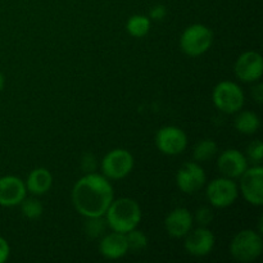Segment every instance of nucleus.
Here are the masks:
<instances>
[{"instance_id": "obj_9", "label": "nucleus", "mask_w": 263, "mask_h": 263, "mask_svg": "<svg viewBox=\"0 0 263 263\" xmlns=\"http://www.w3.org/2000/svg\"><path fill=\"white\" fill-rule=\"evenodd\" d=\"M240 189L244 199L252 205L263 204V167L253 166L247 168L240 177Z\"/></svg>"}, {"instance_id": "obj_14", "label": "nucleus", "mask_w": 263, "mask_h": 263, "mask_svg": "<svg viewBox=\"0 0 263 263\" xmlns=\"http://www.w3.org/2000/svg\"><path fill=\"white\" fill-rule=\"evenodd\" d=\"M27 194L26 184L17 176L0 177V205L14 207L21 204Z\"/></svg>"}, {"instance_id": "obj_11", "label": "nucleus", "mask_w": 263, "mask_h": 263, "mask_svg": "<svg viewBox=\"0 0 263 263\" xmlns=\"http://www.w3.org/2000/svg\"><path fill=\"white\" fill-rule=\"evenodd\" d=\"M263 59L257 51H246L235 63V74L243 82H256L262 77Z\"/></svg>"}, {"instance_id": "obj_18", "label": "nucleus", "mask_w": 263, "mask_h": 263, "mask_svg": "<svg viewBox=\"0 0 263 263\" xmlns=\"http://www.w3.org/2000/svg\"><path fill=\"white\" fill-rule=\"evenodd\" d=\"M259 127H261V120L252 110H243L235 118V128L244 135L256 134L259 130Z\"/></svg>"}, {"instance_id": "obj_19", "label": "nucleus", "mask_w": 263, "mask_h": 263, "mask_svg": "<svg viewBox=\"0 0 263 263\" xmlns=\"http://www.w3.org/2000/svg\"><path fill=\"white\" fill-rule=\"evenodd\" d=\"M126 30L134 37H144L151 30V18L140 14L133 15L126 23Z\"/></svg>"}, {"instance_id": "obj_8", "label": "nucleus", "mask_w": 263, "mask_h": 263, "mask_svg": "<svg viewBox=\"0 0 263 263\" xmlns=\"http://www.w3.org/2000/svg\"><path fill=\"white\" fill-rule=\"evenodd\" d=\"M156 145L161 153L167 156L181 154L187 146V136L177 126H164L156 134Z\"/></svg>"}, {"instance_id": "obj_16", "label": "nucleus", "mask_w": 263, "mask_h": 263, "mask_svg": "<svg viewBox=\"0 0 263 263\" xmlns=\"http://www.w3.org/2000/svg\"><path fill=\"white\" fill-rule=\"evenodd\" d=\"M99 252L107 259H118L125 257L128 252L126 235L122 233H117V231L107 234L100 240Z\"/></svg>"}, {"instance_id": "obj_23", "label": "nucleus", "mask_w": 263, "mask_h": 263, "mask_svg": "<svg viewBox=\"0 0 263 263\" xmlns=\"http://www.w3.org/2000/svg\"><path fill=\"white\" fill-rule=\"evenodd\" d=\"M107 222L103 217H90L85 223V233L91 239L99 238L105 233Z\"/></svg>"}, {"instance_id": "obj_3", "label": "nucleus", "mask_w": 263, "mask_h": 263, "mask_svg": "<svg viewBox=\"0 0 263 263\" xmlns=\"http://www.w3.org/2000/svg\"><path fill=\"white\" fill-rule=\"evenodd\" d=\"M263 241L261 233L247 229L236 234L230 243V253L236 261L252 262L256 261L262 254Z\"/></svg>"}, {"instance_id": "obj_25", "label": "nucleus", "mask_w": 263, "mask_h": 263, "mask_svg": "<svg viewBox=\"0 0 263 263\" xmlns=\"http://www.w3.org/2000/svg\"><path fill=\"white\" fill-rule=\"evenodd\" d=\"M97 158L94 157V154L91 153H85L82 156L81 159V168L85 174H91L97 170Z\"/></svg>"}, {"instance_id": "obj_13", "label": "nucleus", "mask_w": 263, "mask_h": 263, "mask_svg": "<svg viewBox=\"0 0 263 263\" xmlns=\"http://www.w3.org/2000/svg\"><path fill=\"white\" fill-rule=\"evenodd\" d=\"M218 171L228 179H239L248 168V161L241 152L226 149L220 154L217 161Z\"/></svg>"}, {"instance_id": "obj_6", "label": "nucleus", "mask_w": 263, "mask_h": 263, "mask_svg": "<svg viewBox=\"0 0 263 263\" xmlns=\"http://www.w3.org/2000/svg\"><path fill=\"white\" fill-rule=\"evenodd\" d=\"M134 168V157L126 149H113L102 161V171L107 179H125Z\"/></svg>"}, {"instance_id": "obj_4", "label": "nucleus", "mask_w": 263, "mask_h": 263, "mask_svg": "<svg viewBox=\"0 0 263 263\" xmlns=\"http://www.w3.org/2000/svg\"><path fill=\"white\" fill-rule=\"evenodd\" d=\"M213 43V32L204 25L189 26L180 37V48L186 55L199 57L210 50Z\"/></svg>"}, {"instance_id": "obj_12", "label": "nucleus", "mask_w": 263, "mask_h": 263, "mask_svg": "<svg viewBox=\"0 0 263 263\" xmlns=\"http://www.w3.org/2000/svg\"><path fill=\"white\" fill-rule=\"evenodd\" d=\"M185 236V251L194 257L208 256L215 247V235L205 226L190 230Z\"/></svg>"}, {"instance_id": "obj_10", "label": "nucleus", "mask_w": 263, "mask_h": 263, "mask_svg": "<svg viewBox=\"0 0 263 263\" xmlns=\"http://www.w3.org/2000/svg\"><path fill=\"white\" fill-rule=\"evenodd\" d=\"M207 181L204 170L197 162H187L176 174L177 187L185 194H194L204 186Z\"/></svg>"}, {"instance_id": "obj_1", "label": "nucleus", "mask_w": 263, "mask_h": 263, "mask_svg": "<svg viewBox=\"0 0 263 263\" xmlns=\"http://www.w3.org/2000/svg\"><path fill=\"white\" fill-rule=\"evenodd\" d=\"M113 200V187L105 176L86 174L72 189V203L84 217H104Z\"/></svg>"}, {"instance_id": "obj_29", "label": "nucleus", "mask_w": 263, "mask_h": 263, "mask_svg": "<svg viewBox=\"0 0 263 263\" xmlns=\"http://www.w3.org/2000/svg\"><path fill=\"white\" fill-rule=\"evenodd\" d=\"M252 95H253V98L256 99V102L258 103V104H261L263 100V85L257 84L256 86L252 89Z\"/></svg>"}, {"instance_id": "obj_22", "label": "nucleus", "mask_w": 263, "mask_h": 263, "mask_svg": "<svg viewBox=\"0 0 263 263\" xmlns=\"http://www.w3.org/2000/svg\"><path fill=\"white\" fill-rule=\"evenodd\" d=\"M21 211H22V215L25 216L28 220H36V218L40 217L44 212L43 204L39 202L37 199H33V198H27V199H23L21 202Z\"/></svg>"}, {"instance_id": "obj_28", "label": "nucleus", "mask_w": 263, "mask_h": 263, "mask_svg": "<svg viewBox=\"0 0 263 263\" xmlns=\"http://www.w3.org/2000/svg\"><path fill=\"white\" fill-rule=\"evenodd\" d=\"M10 247L4 238L0 236V263H4L9 258Z\"/></svg>"}, {"instance_id": "obj_2", "label": "nucleus", "mask_w": 263, "mask_h": 263, "mask_svg": "<svg viewBox=\"0 0 263 263\" xmlns=\"http://www.w3.org/2000/svg\"><path fill=\"white\" fill-rule=\"evenodd\" d=\"M105 222L113 231L126 234L138 228L141 221V208L131 198L113 199L105 212Z\"/></svg>"}, {"instance_id": "obj_20", "label": "nucleus", "mask_w": 263, "mask_h": 263, "mask_svg": "<svg viewBox=\"0 0 263 263\" xmlns=\"http://www.w3.org/2000/svg\"><path fill=\"white\" fill-rule=\"evenodd\" d=\"M217 153V144L211 139H204L195 144L193 157L197 162H207Z\"/></svg>"}, {"instance_id": "obj_7", "label": "nucleus", "mask_w": 263, "mask_h": 263, "mask_svg": "<svg viewBox=\"0 0 263 263\" xmlns=\"http://www.w3.org/2000/svg\"><path fill=\"white\" fill-rule=\"evenodd\" d=\"M207 199L213 207L226 208L233 204L239 195V187L228 177H218L211 181L207 186Z\"/></svg>"}, {"instance_id": "obj_15", "label": "nucleus", "mask_w": 263, "mask_h": 263, "mask_svg": "<svg viewBox=\"0 0 263 263\" xmlns=\"http://www.w3.org/2000/svg\"><path fill=\"white\" fill-rule=\"evenodd\" d=\"M164 228L172 238H184L193 228V216L186 208H176L167 215Z\"/></svg>"}, {"instance_id": "obj_27", "label": "nucleus", "mask_w": 263, "mask_h": 263, "mask_svg": "<svg viewBox=\"0 0 263 263\" xmlns=\"http://www.w3.org/2000/svg\"><path fill=\"white\" fill-rule=\"evenodd\" d=\"M166 14H167L166 7L162 4H158L156 5V7L152 8L151 13H149V17H151V20H154V21H162L164 17H166Z\"/></svg>"}, {"instance_id": "obj_30", "label": "nucleus", "mask_w": 263, "mask_h": 263, "mask_svg": "<svg viewBox=\"0 0 263 263\" xmlns=\"http://www.w3.org/2000/svg\"><path fill=\"white\" fill-rule=\"evenodd\" d=\"M4 85H5V77H4V74L0 72V91L4 89Z\"/></svg>"}, {"instance_id": "obj_5", "label": "nucleus", "mask_w": 263, "mask_h": 263, "mask_svg": "<svg viewBox=\"0 0 263 263\" xmlns=\"http://www.w3.org/2000/svg\"><path fill=\"white\" fill-rule=\"evenodd\" d=\"M212 100L216 108L226 115L238 113L246 102L243 90L233 81L218 82L213 89Z\"/></svg>"}, {"instance_id": "obj_21", "label": "nucleus", "mask_w": 263, "mask_h": 263, "mask_svg": "<svg viewBox=\"0 0 263 263\" xmlns=\"http://www.w3.org/2000/svg\"><path fill=\"white\" fill-rule=\"evenodd\" d=\"M125 235L126 240H127L128 251L141 252L148 247V238H146V235L143 231L134 229V230L126 233Z\"/></svg>"}, {"instance_id": "obj_24", "label": "nucleus", "mask_w": 263, "mask_h": 263, "mask_svg": "<svg viewBox=\"0 0 263 263\" xmlns=\"http://www.w3.org/2000/svg\"><path fill=\"white\" fill-rule=\"evenodd\" d=\"M247 153L248 157L252 161L257 162V163H261L262 157H263V144L261 140H254L253 143L249 144L248 149H247Z\"/></svg>"}, {"instance_id": "obj_26", "label": "nucleus", "mask_w": 263, "mask_h": 263, "mask_svg": "<svg viewBox=\"0 0 263 263\" xmlns=\"http://www.w3.org/2000/svg\"><path fill=\"white\" fill-rule=\"evenodd\" d=\"M195 220L199 223L200 226H208L213 220V213L210 208L202 207L197 211V215H195Z\"/></svg>"}, {"instance_id": "obj_17", "label": "nucleus", "mask_w": 263, "mask_h": 263, "mask_svg": "<svg viewBox=\"0 0 263 263\" xmlns=\"http://www.w3.org/2000/svg\"><path fill=\"white\" fill-rule=\"evenodd\" d=\"M26 184V189L33 195H43L50 190L51 185H53V176L50 172L44 167L40 168H35L30 172L27 177Z\"/></svg>"}]
</instances>
